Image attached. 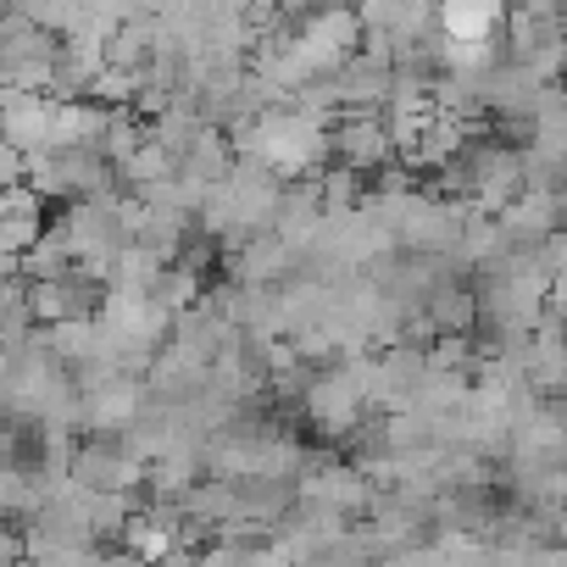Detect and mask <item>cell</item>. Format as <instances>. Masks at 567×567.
Returning <instances> with one entry per match:
<instances>
[{
    "label": "cell",
    "instance_id": "obj_1",
    "mask_svg": "<svg viewBox=\"0 0 567 567\" xmlns=\"http://www.w3.org/2000/svg\"><path fill=\"white\" fill-rule=\"evenodd\" d=\"M329 162L351 178L362 173H390L395 162V140H390V123L384 112H340L329 123Z\"/></svg>",
    "mask_w": 567,
    "mask_h": 567
},
{
    "label": "cell",
    "instance_id": "obj_2",
    "mask_svg": "<svg viewBox=\"0 0 567 567\" xmlns=\"http://www.w3.org/2000/svg\"><path fill=\"white\" fill-rule=\"evenodd\" d=\"M0 140H7L12 151H23V156L56 151V101L0 90Z\"/></svg>",
    "mask_w": 567,
    "mask_h": 567
},
{
    "label": "cell",
    "instance_id": "obj_3",
    "mask_svg": "<svg viewBox=\"0 0 567 567\" xmlns=\"http://www.w3.org/2000/svg\"><path fill=\"white\" fill-rule=\"evenodd\" d=\"M329 84H334L340 112H384V101H390V90H395V73H390L384 56L357 51V56H346V62L329 73Z\"/></svg>",
    "mask_w": 567,
    "mask_h": 567
},
{
    "label": "cell",
    "instance_id": "obj_4",
    "mask_svg": "<svg viewBox=\"0 0 567 567\" xmlns=\"http://www.w3.org/2000/svg\"><path fill=\"white\" fill-rule=\"evenodd\" d=\"M117 550L140 556L145 567H156V561H167L173 550H184V517H178L173 506H140V512L128 517V528L117 534Z\"/></svg>",
    "mask_w": 567,
    "mask_h": 567
},
{
    "label": "cell",
    "instance_id": "obj_5",
    "mask_svg": "<svg viewBox=\"0 0 567 567\" xmlns=\"http://www.w3.org/2000/svg\"><path fill=\"white\" fill-rule=\"evenodd\" d=\"M51 228L45 217V200L29 189V184H12V189H0V256H29L40 245V234Z\"/></svg>",
    "mask_w": 567,
    "mask_h": 567
},
{
    "label": "cell",
    "instance_id": "obj_6",
    "mask_svg": "<svg viewBox=\"0 0 567 567\" xmlns=\"http://www.w3.org/2000/svg\"><path fill=\"white\" fill-rule=\"evenodd\" d=\"M440 23V34L451 40V45H495V29L506 23L495 7H451V12H440L434 18Z\"/></svg>",
    "mask_w": 567,
    "mask_h": 567
}]
</instances>
